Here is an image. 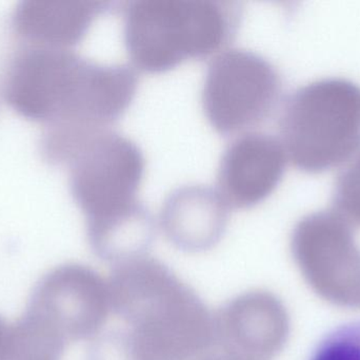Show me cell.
<instances>
[{
	"mask_svg": "<svg viewBox=\"0 0 360 360\" xmlns=\"http://www.w3.org/2000/svg\"><path fill=\"white\" fill-rule=\"evenodd\" d=\"M287 315L268 292L249 291L226 302L214 314V344L237 360H271L287 336Z\"/></svg>",
	"mask_w": 360,
	"mask_h": 360,
	"instance_id": "ba28073f",
	"label": "cell"
},
{
	"mask_svg": "<svg viewBox=\"0 0 360 360\" xmlns=\"http://www.w3.org/2000/svg\"><path fill=\"white\" fill-rule=\"evenodd\" d=\"M112 313L109 283L90 266L65 263L33 287L25 314L67 342L93 340Z\"/></svg>",
	"mask_w": 360,
	"mask_h": 360,
	"instance_id": "52a82bcc",
	"label": "cell"
},
{
	"mask_svg": "<svg viewBox=\"0 0 360 360\" xmlns=\"http://www.w3.org/2000/svg\"><path fill=\"white\" fill-rule=\"evenodd\" d=\"M8 325L0 316V360H4L6 355V340H8Z\"/></svg>",
	"mask_w": 360,
	"mask_h": 360,
	"instance_id": "2e32d148",
	"label": "cell"
},
{
	"mask_svg": "<svg viewBox=\"0 0 360 360\" xmlns=\"http://www.w3.org/2000/svg\"><path fill=\"white\" fill-rule=\"evenodd\" d=\"M287 154L281 141L250 132L229 145L218 169V190L229 207L251 209L266 200L283 180Z\"/></svg>",
	"mask_w": 360,
	"mask_h": 360,
	"instance_id": "9c48e42d",
	"label": "cell"
},
{
	"mask_svg": "<svg viewBox=\"0 0 360 360\" xmlns=\"http://www.w3.org/2000/svg\"><path fill=\"white\" fill-rule=\"evenodd\" d=\"M86 360H135L126 330L99 334L89 347Z\"/></svg>",
	"mask_w": 360,
	"mask_h": 360,
	"instance_id": "9a60e30c",
	"label": "cell"
},
{
	"mask_svg": "<svg viewBox=\"0 0 360 360\" xmlns=\"http://www.w3.org/2000/svg\"><path fill=\"white\" fill-rule=\"evenodd\" d=\"M70 187L86 228L124 215L141 204L137 192L145 175L143 152L128 137L99 133L70 161Z\"/></svg>",
	"mask_w": 360,
	"mask_h": 360,
	"instance_id": "5b68a950",
	"label": "cell"
},
{
	"mask_svg": "<svg viewBox=\"0 0 360 360\" xmlns=\"http://www.w3.org/2000/svg\"><path fill=\"white\" fill-rule=\"evenodd\" d=\"M238 10L207 0H139L124 11V44L132 63L162 73L224 48L236 31Z\"/></svg>",
	"mask_w": 360,
	"mask_h": 360,
	"instance_id": "7a4b0ae2",
	"label": "cell"
},
{
	"mask_svg": "<svg viewBox=\"0 0 360 360\" xmlns=\"http://www.w3.org/2000/svg\"><path fill=\"white\" fill-rule=\"evenodd\" d=\"M96 73L97 63L73 50L25 46L6 72L4 99L44 128L82 122L92 105Z\"/></svg>",
	"mask_w": 360,
	"mask_h": 360,
	"instance_id": "277c9868",
	"label": "cell"
},
{
	"mask_svg": "<svg viewBox=\"0 0 360 360\" xmlns=\"http://www.w3.org/2000/svg\"><path fill=\"white\" fill-rule=\"evenodd\" d=\"M309 360H360V321L345 323L330 331Z\"/></svg>",
	"mask_w": 360,
	"mask_h": 360,
	"instance_id": "4fadbf2b",
	"label": "cell"
},
{
	"mask_svg": "<svg viewBox=\"0 0 360 360\" xmlns=\"http://www.w3.org/2000/svg\"><path fill=\"white\" fill-rule=\"evenodd\" d=\"M333 202L340 213L360 223V152L338 175Z\"/></svg>",
	"mask_w": 360,
	"mask_h": 360,
	"instance_id": "5bb4252c",
	"label": "cell"
},
{
	"mask_svg": "<svg viewBox=\"0 0 360 360\" xmlns=\"http://www.w3.org/2000/svg\"><path fill=\"white\" fill-rule=\"evenodd\" d=\"M103 1H23L12 16L15 34L25 46L72 50L97 17L109 10Z\"/></svg>",
	"mask_w": 360,
	"mask_h": 360,
	"instance_id": "8fae6325",
	"label": "cell"
},
{
	"mask_svg": "<svg viewBox=\"0 0 360 360\" xmlns=\"http://www.w3.org/2000/svg\"><path fill=\"white\" fill-rule=\"evenodd\" d=\"M108 283L112 313L126 323L135 360H198L215 346L214 314L160 260L116 264Z\"/></svg>",
	"mask_w": 360,
	"mask_h": 360,
	"instance_id": "6da1fadb",
	"label": "cell"
},
{
	"mask_svg": "<svg viewBox=\"0 0 360 360\" xmlns=\"http://www.w3.org/2000/svg\"><path fill=\"white\" fill-rule=\"evenodd\" d=\"M198 360H237L233 357L228 356L224 353H214V354H205V356L201 357Z\"/></svg>",
	"mask_w": 360,
	"mask_h": 360,
	"instance_id": "e0dca14e",
	"label": "cell"
},
{
	"mask_svg": "<svg viewBox=\"0 0 360 360\" xmlns=\"http://www.w3.org/2000/svg\"><path fill=\"white\" fill-rule=\"evenodd\" d=\"M68 345L23 314L8 325L4 360H61Z\"/></svg>",
	"mask_w": 360,
	"mask_h": 360,
	"instance_id": "7c38bea8",
	"label": "cell"
},
{
	"mask_svg": "<svg viewBox=\"0 0 360 360\" xmlns=\"http://www.w3.org/2000/svg\"><path fill=\"white\" fill-rule=\"evenodd\" d=\"M281 93V77L270 61L252 51L230 49L207 67L201 101L211 126L230 135L264 122Z\"/></svg>",
	"mask_w": 360,
	"mask_h": 360,
	"instance_id": "8992f818",
	"label": "cell"
},
{
	"mask_svg": "<svg viewBox=\"0 0 360 360\" xmlns=\"http://www.w3.org/2000/svg\"><path fill=\"white\" fill-rule=\"evenodd\" d=\"M281 144L294 166L321 173L340 166L360 147V88L326 78L296 90L281 120Z\"/></svg>",
	"mask_w": 360,
	"mask_h": 360,
	"instance_id": "3957f363",
	"label": "cell"
},
{
	"mask_svg": "<svg viewBox=\"0 0 360 360\" xmlns=\"http://www.w3.org/2000/svg\"><path fill=\"white\" fill-rule=\"evenodd\" d=\"M229 209L217 190L184 186L165 201L160 226L167 239L186 253H202L219 243L228 225Z\"/></svg>",
	"mask_w": 360,
	"mask_h": 360,
	"instance_id": "30bf717a",
	"label": "cell"
}]
</instances>
